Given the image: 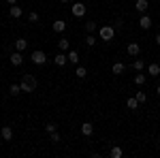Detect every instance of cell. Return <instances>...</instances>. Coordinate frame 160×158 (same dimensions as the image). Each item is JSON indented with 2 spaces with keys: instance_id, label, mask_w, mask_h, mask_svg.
<instances>
[{
  "instance_id": "cell-1",
  "label": "cell",
  "mask_w": 160,
  "mask_h": 158,
  "mask_svg": "<svg viewBox=\"0 0 160 158\" xmlns=\"http://www.w3.org/2000/svg\"><path fill=\"white\" fill-rule=\"evenodd\" d=\"M19 85H22V92H24V94H32V92L38 88V79L32 73H24V75H22Z\"/></svg>"
},
{
  "instance_id": "cell-2",
  "label": "cell",
  "mask_w": 160,
  "mask_h": 158,
  "mask_svg": "<svg viewBox=\"0 0 160 158\" xmlns=\"http://www.w3.org/2000/svg\"><path fill=\"white\" fill-rule=\"evenodd\" d=\"M98 37L100 41H107V43H111L113 38H115V28H113V24H105L98 28Z\"/></svg>"
},
{
  "instance_id": "cell-3",
  "label": "cell",
  "mask_w": 160,
  "mask_h": 158,
  "mask_svg": "<svg viewBox=\"0 0 160 158\" xmlns=\"http://www.w3.org/2000/svg\"><path fill=\"white\" fill-rule=\"evenodd\" d=\"M30 60H32V64H37V66H43V64L47 62V54H45L43 49H34V51L30 54Z\"/></svg>"
},
{
  "instance_id": "cell-4",
  "label": "cell",
  "mask_w": 160,
  "mask_h": 158,
  "mask_svg": "<svg viewBox=\"0 0 160 158\" xmlns=\"http://www.w3.org/2000/svg\"><path fill=\"white\" fill-rule=\"evenodd\" d=\"M71 13H73V17H83L88 13V7L83 2H75L73 7H71Z\"/></svg>"
},
{
  "instance_id": "cell-5",
  "label": "cell",
  "mask_w": 160,
  "mask_h": 158,
  "mask_svg": "<svg viewBox=\"0 0 160 158\" xmlns=\"http://www.w3.org/2000/svg\"><path fill=\"white\" fill-rule=\"evenodd\" d=\"M9 60H11V64L13 66H19V64H24V51H13L11 56H9Z\"/></svg>"
},
{
  "instance_id": "cell-6",
  "label": "cell",
  "mask_w": 160,
  "mask_h": 158,
  "mask_svg": "<svg viewBox=\"0 0 160 158\" xmlns=\"http://www.w3.org/2000/svg\"><path fill=\"white\" fill-rule=\"evenodd\" d=\"M139 26H141L143 30H149V28L154 26V22H152V17H149L148 13H141V17H139Z\"/></svg>"
},
{
  "instance_id": "cell-7",
  "label": "cell",
  "mask_w": 160,
  "mask_h": 158,
  "mask_svg": "<svg viewBox=\"0 0 160 158\" xmlns=\"http://www.w3.org/2000/svg\"><path fill=\"white\" fill-rule=\"evenodd\" d=\"M126 54L132 56V58H137V56L141 54V45H139V43H128V45H126Z\"/></svg>"
},
{
  "instance_id": "cell-8",
  "label": "cell",
  "mask_w": 160,
  "mask_h": 158,
  "mask_svg": "<svg viewBox=\"0 0 160 158\" xmlns=\"http://www.w3.org/2000/svg\"><path fill=\"white\" fill-rule=\"evenodd\" d=\"M66 62H68V56H66L64 51H58V54L53 56V64H56V66H60V69L66 64Z\"/></svg>"
},
{
  "instance_id": "cell-9",
  "label": "cell",
  "mask_w": 160,
  "mask_h": 158,
  "mask_svg": "<svg viewBox=\"0 0 160 158\" xmlns=\"http://www.w3.org/2000/svg\"><path fill=\"white\" fill-rule=\"evenodd\" d=\"M0 137L9 143V141L13 139V128H11V126H2V128H0Z\"/></svg>"
},
{
  "instance_id": "cell-10",
  "label": "cell",
  "mask_w": 160,
  "mask_h": 158,
  "mask_svg": "<svg viewBox=\"0 0 160 158\" xmlns=\"http://www.w3.org/2000/svg\"><path fill=\"white\" fill-rule=\"evenodd\" d=\"M9 15H11L13 19H19V17L24 15V9H22V7H17V4H11V9H9Z\"/></svg>"
},
{
  "instance_id": "cell-11",
  "label": "cell",
  "mask_w": 160,
  "mask_h": 158,
  "mask_svg": "<svg viewBox=\"0 0 160 158\" xmlns=\"http://www.w3.org/2000/svg\"><path fill=\"white\" fill-rule=\"evenodd\" d=\"M51 30H53V32H64V30H66V22H64V19H56V22L51 24Z\"/></svg>"
},
{
  "instance_id": "cell-12",
  "label": "cell",
  "mask_w": 160,
  "mask_h": 158,
  "mask_svg": "<svg viewBox=\"0 0 160 158\" xmlns=\"http://www.w3.org/2000/svg\"><path fill=\"white\" fill-rule=\"evenodd\" d=\"M135 9H137L139 13H148L149 2H148V0H137V2H135Z\"/></svg>"
},
{
  "instance_id": "cell-13",
  "label": "cell",
  "mask_w": 160,
  "mask_h": 158,
  "mask_svg": "<svg viewBox=\"0 0 160 158\" xmlns=\"http://www.w3.org/2000/svg\"><path fill=\"white\" fill-rule=\"evenodd\" d=\"M124 71H126V64H124V62H115V64L111 66V73L113 75H124Z\"/></svg>"
},
{
  "instance_id": "cell-14",
  "label": "cell",
  "mask_w": 160,
  "mask_h": 158,
  "mask_svg": "<svg viewBox=\"0 0 160 158\" xmlns=\"http://www.w3.org/2000/svg\"><path fill=\"white\" fill-rule=\"evenodd\" d=\"M66 56H68V62H71V64H79V51H77V49H68Z\"/></svg>"
},
{
  "instance_id": "cell-15",
  "label": "cell",
  "mask_w": 160,
  "mask_h": 158,
  "mask_svg": "<svg viewBox=\"0 0 160 158\" xmlns=\"http://www.w3.org/2000/svg\"><path fill=\"white\" fill-rule=\"evenodd\" d=\"M94 133V126H92V122H83L81 124V135H86V137H92Z\"/></svg>"
},
{
  "instance_id": "cell-16",
  "label": "cell",
  "mask_w": 160,
  "mask_h": 158,
  "mask_svg": "<svg viewBox=\"0 0 160 158\" xmlns=\"http://www.w3.org/2000/svg\"><path fill=\"white\" fill-rule=\"evenodd\" d=\"M126 107H128V109H130V111H137V109H139V100H137L135 96L126 98Z\"/></svg>"
},
{
  "instance_id": "cell-17",
  "label": "cell",
  "mask_w": 160,
  "mask_h": 158,
  "mask_svg": "<svg viewBox=\"0 0 160 158\" xmlns=\"http://www.w3.org/2000/svg\"><path fill=\"white\" fill-rule=\"evenodd\" d=\"M58 47H60V51H68V49H71V41L66 37H62L60 41H58Z\"/></svg>"
},
{
  "instance_id": "cell-18",
  "label": "cell",
  "mask_w": 160,
  "mask_h": 158,
  "mask_svg": "<svg viewBox=\"0 0 160 158\" xmlns=\"http://www.w3.org/2000/svg\"><path fill=\"white\" fill-rule=\"evenodd\" d=\"M148 73L152 75V77H156V75H160V64H158V62H152V64L148 66Z\"/></svg>"
},
{
  "instance_id": "cell-19",
  "label": "cell",
  "mask_w": 160,
  "mask_h": 158,
  "mask_svg": "<svg viewBox=\"0 0 160 158\" xmlns=\"http://www.w3.org/2000/svg\"><path fill=\"white\" fill-rule=\"evenodd\" d=\"M109 156H111V158H122V156H124L122 147H120V145H113V147L109 150Z\"/></svg>"
},
{
  "instance_id": "cell-20",
  "label": "cell",
  "mask_w": 160,
  "mask_h": 158,
  "mask_svg": "<svg viewBox=\"0 0 160 158\" xmlns=\"http://www.w3.org/2000/svg\"><path fill=\"white\" fill-rule=\"evenodd\" d=\"M75 77H77V79H86L88 77V69L86 66H77V69H75Z\"/></svg>"
},
{
  "instance_id": "cell-21",
  "label": "cell",
  "mask_w": 160,
  "mask_h": 158,
  "mask_svg": "<svg viewBox=\"0 0 160 158\" xmlns=\"http://www.w3.org/2000/svg\"><path fill=\"white\" fill-rule=\"evenodd\" d=\"M9 94H11V96H19V94H22V85L19 84H11L9 85Z\"/></svg>"
},
{
  "instance_id": "cell-22",
  "label": "cell",
  "mask_w": 160,
  "mask_h": 158,
  "mask_svg": "<svg viewBox=\"0 0 160 158\" xmlns=\"http://www.w3.org/2000/svg\"><path fill=\"white\" fill-rule=\"evenodd\" d=\"M145 81H148V75H143V71H139V73L135 75V84L137 85H145Z\"/></svg>"
},
{
  "instance_id": "cell-23",
  "label": "cell",
  "mask_w": 160,
  "mask_h": 158,
  "mask_svg": "<svg viewBox=\"0 0 160 158\" xmlns=\"http://www.w3.org/2000/svg\"><path fill=\"white\" fill-rule=\"evenodd\" d=\"M83 28H86L88 34H94V30H98V24H96V22H86Z\"/></svg>"
},
{
  "instance_id": "cell-24",
  "label": "cell",
  "mask_w": 160,
  "mask_h": 158,
  "mask_svg": "<svg viewBox=\"0 0 160 158\" xmlns=\"http://www.w3.org/2000/svg\"><path fill=\"white\" fill-rule=\"evenodd\" d=\"M15 49H17V51H26V49H28V41H26V38H17V41H15Z\"/></svg>"
},
{
  "instance_id": "cell-25",
  "label": "cell",
  "mask_w": 160,
  "mask_h": 158,
  "mask_svg": "<svg viewBox=\"0 0 160 158\" xmlns=\"http://www.w3.org/2000/svg\"><path fill=\"white\" fill-rule=\"evenodd\" d=\"M132 69H135L137 73H139V71H143V69H145V62H143L141 58H139V56H137V60L132 62Z\"/></svg>"
},
{
  "instance_id": "cell-26",
  "label": "cell",
  "mask_w": 160,
  "mask_h": 158,
  "mask_svg": "<svg viewBox=\"0 0 160 158\" xmlns=\"http://www.w3.org/2000/svg\"><path fill=\"white\" fill-rule=\"evenodd\" d=\"M83 43H86L88 47H94V45H96V37H94V34H86Z\"/></svg>"
},
{
  "instance_id": "cell-27",
  "label": "cell",
  "mask_w": 160,
  "mask_h": 158,
  "mask_svg": "<svg viewBox=\"0 0 160 158\" xmlns=\"http://www.w3.org/2000/svg\"><path fill=\"white\" fill-rule=\"evenodd\" d=\"M135 98L139 100V105H145V103H148V94H145V92H137Z\"/></svg>"
},
{
  "instance_id": "cell-28",
  "label": "cell",
  "mask_w": 160,
  "mask_h": 158,
  "mask_svg": "<svg viewBox=\"0 0 160 158\" xmlns=\"http://www.w3.org/2000/svg\"><path fill=\"white\" fill-rule=\"evenodd\" d=\"M38 19H41V17H38L37 11H30V13H28V22H30V24H38Z\"/></svg>"
},
{
  "instance_id": "cell-29",
  "label": "cell",
  "mask_w": 160,
  "mask_h": 158,
  "mask_svg": "<svg viewBox=\"0 0 160 158\" xmlns=\"http://www.w3.org/2000/svg\"><path fill=\"white\" fill-rule=\"evenodd\" d=\"M49 141H51V143H60V133H58V130L49 133Z\"/></svg>"
},
{
  "instance_id": "cell-30",
  "label": "cell",
  "mask_w": 160,
  "mask_h": 158,
  "mask_svg": "<svg viewBox=\"0 0 160 158\" xmlns=\"http://www.w3.org/2000/svg\"><path fill=\"white\" fill-rule=\"evenodd\" d=\"M113 28H115V32H120V30H124V19H120V17H118V19L113 22Z\"/></svg>"
},
{
  "instance_id": "cell-31",
  "label": "cell",
  "mask_w": 160,
  "mask_h": 158,
  "mask_svg": "<svg viewBox=\"0 0 160 158\" xmlns=\"http://www.w3.org/2000/svg\"><path fill=\"white\" fill-rule=\"evenodd\" d=\"M45 130H47V133H53V130H58V126H56L53 122H47V124H45Z\"/></svg>"
},
{
  "instance_id": "cell-32",
  "label": "cell",
  "mask_w": 160,
  "mask_h": 158,
  "mask_svg": "<svg viewBox=\"0 0 160 158\" xmlns=\"http://www.w3.org/2000/svg\"><path fill=\"white\" fill-rule=\"evenodd\" d=\"M154 41H156V45H160V32L156 34V38H154Z\"/></svg>"
},
{
  "instance_id": "cell-33",
  "label": "cell",
  "mask_w": 160,
  "mask_h": 158,
  "mask_svg": "<svg viewBox=\"0 0 160 158\" xmlns=\"http://www.w3.org/2000/svg\"><path fill=\"white\" fill-rule=\"evenodd\" d=\"M7 4H17V0H7Z\"/></svg>"
},
{
  "instance_id": "cell-34",
  "label": "cell",
  "mask_w": 160,
  "mask_h": 158,
  "mask_svg": "<svg viewBox=\"0 0 160 158\" xmlns=\"http://www.w3.org/2000/svg\"><path fill=\"white\" fill-rule=\"evenodd\" d=\"M156 92H158V96H160V84H158V88H156Z\"/></svg>"
},
{
  "instance_id": "cell-35",
  "label": "cell",
  "mask_w": 160,
  "mask_h": 158,
  "mask_svg": "<svg viewBox=\"0 0 160 158\" xmlns=\"http://www.w3.org/2000/svg\"><path fill=\"white\" fill-rule=\"evenodd\" d=\"M60 2H68V0H60Z\"/></svg>"
}]
</instances>
